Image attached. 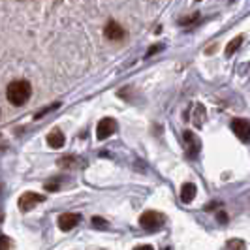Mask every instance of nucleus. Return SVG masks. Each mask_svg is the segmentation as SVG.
<instances>
[{
  "mask_svg": "<svg viewBox=\"0 0 250 250\" xmlns=\"http://www.w3.org/2000/svg\"><path fill=\"white\" fill-rule=\"evenodd\" d=\"M134 250H154L150 245H139V247H136Z\"/></svg>",
  "mask_w": 250,
  "mask_h": 250,
  "instance_id": "obj_18",
  "label": "nucleus"
},
{
  "mask_svg": "<svg viewBox=\"0 0 250 250\" xmlns=\"http://www.w3.org/2000/svg\"><path fill=\"white\" fill-rule=\"evenodd\" d=\"M162 49V45H158V47H152V49H149V53H147V57H150L152 53H156V51H160Z\"/></svg>",
  "mask_w": 250,
  "mask_h": 250,
  "instance_id": "obj_19",
  "label": "nucleus"
},
{
  "mask_svg": "<svg viewBox=\"0 0 250 250\" xmlns=\"http://www.w3.org/2000/svg\"><path fill=\"white\" fill-rule=\"evenodd\" d=\"M105 38L107 40H111V42H121L123 38H125V28L119 25V23H115V21H109L107 25H105Z\"/></svg>",
  "mask_w": 250,
  "mask_h": 250,
  "instance_id": "obj_7",
  "label": "nucleus"
},
{
  "mask_svg": "<svg viewBox=\"0 0 250 250\" xmlns=\"http://www.w3.org/2000/svg\"><path fill=\"white\" fill-rule=\"evenodd\" d=\"M226 247H228V250H247V243L243 239H229L226 243Z\"/></svg>",
  "mask_w": 250,
  "mask_h": 250,
  "instance_id": "obj_12",
  "label": "nucleus"
},
{
  "mask_svg": "<svg viewBox=\"0 0 250 250\" xmlns=\"http://www.w3.org/2000/svg\"><path fill=\"white\" fill-rule=\"evenodd\" d=\"M139 224L147 231H154V229H158L164 224V214L156 213V211H145L139 216Z\"/></svg>",
  "mask_w": 250,
  "mask_h": 250,
  "instance_id": "obj_2",
  "label": "nucleus"
},
{
  "mask_svg": "<svg viewBox=\"0 0 250 250\" xmlns=\"http://www.w3.org/2000/svg\"><path fill=\"white\" fill-rule=\"evenodd\" d=\"M40 201H43V196H40V194H34V192H26L23 194L21 198H19V209L21 211H30V209H34Z\"/></svg>",
  "mask_w": 250,
  "mask_h": 250,
  "instance_id": "obj_6",
  "label": "nucleus"
},
{
  "mask_svg": "<svg viewBox=\"0 0 250 250\" xmlns=\"http://www.w3.org/2000/svg\"><path fill=\"white\" fill-rule=\"evenodd\" d=\"M243 43V36H235L229 43H228V47H226V57H231L235 51L239 49V45Z\"/></svg>",
  "mask_w": 250,
  "mask_h": 250,
  "instance_id": "obj_11",
  "label": "nucleus"
},
{
  "mask_svg": "<svg viewBox=\"0 0 250 250\" xmlns=\"http://www.w3.org/2000/svg\"><path fill=\"white\" fill-rule=\"evenodd\" d=\"M92 226H96V228H107V222L102 220V218H92Z\"/></svg>",
  "mask_w": 250,
  "mask_h": 250,
  "instance_id": "obj_16",
  "label": "nucleus"
},
{
  "mask_svg": "<svg viewBox=\"0 0 250 250\" xmlns=\"http://www.w3.org/2000/svg\"><path fill=\"white\" fill-rule=\"evenodd\" d=\"M196 194H198V190H196V187L192 183H187V185H183V188H181V200L185 201V203L194 201Z\"/></svg>",
  "mask_w": 250,
  "mask_h": 250,
  "instance_id": "obj_10",
  "label": "nucleus"
},
{
  "mask_svg": "<svg viewBox=\"0 0 250 250\" xmlns=\"http://www.w3.org/2000/svg\"><path fill=\"white\" fill-rule=\"evenodd\" d=\"M231 130L243 143H250V121L247 119H233L231 121Z\"/></svg>",
  "mask_w": 250,
  "mask_h": 250,
  "instance_id": "obj_4",
  "label": "nucleus"
},
{
  "mask_svg": "<svg viewBox=\"0 0 250 250\" xmlns=\"http://www.w3.org/2000/svg\"><path fill=\"white\" fill-rule=\"evenodd\" d=\"M64 134L57 128V130H53L49 136H47V143H49V147H53V149H61V147H64Z\"/></svg>",
  "mask_w": 250,
  "mask_h": 250,
  "instance_id": "obj_9",
  "label": "nucleus"
},
{
  "mask_svg": "<svg viewBox=\"0 0 250 250\" xmlns=\"http://www.w3.org/2000/svg\"><path fill=\"white\" fill-rule=\"evenodd\" d=\"M10 239L8 237H0V250H10Z\"/></svg>",
  "mask_w": 250,
  "mask_h": 250,
  "instance_id": "obj_15",
  "label": "nucleus"
},
{
  "mask_svg": "<svg viewBox=\"0 0 250 250\" xmlns=\"http://www.w3.org/2000/svg\"><path fill=\"white\" fill-rule=\"evenodd\" d=\"M115 130H117V123L113 121V119H102L98 126H96V138L104 141V139H107L109 136L115 134Z\"/></svg>",
  "mask_w": 250,
  "mask_h": 250,
  "instance_id": "obj_5",
  "label": "nucleus"
},
{
  "mask_svg": "<svg viewBox=\"0 0 250 250\" xmlns=\"http://www.w3.org/2000/svg\"><path fill=\"white\" fill-rule=\"evenodd\" d=\"M196 119H194V125L198 126V128H200L201 126V121H203V119H205V109H203V107H201V105H196Z\"/></svg>",
  "mask_w": 250,
  "mask_h": 250,
  "instance_id": "obj_13",
  "label": "nucleus"
},
{
  "mask_svg": "<svg viewBox=\"0 0 250 250\" xmlns=\"http://www.w3.org/2000/svg\"><path fill=\"white\" fill-rule=\"evenodd\" d=\"M216 220L220 222V224H228V213H224V211H220V213H216Z\"/></svg>",
  "mask_w": 250,
  "mask_h": 250,
  "instance_id": "obj_14",
  "label": "nucleus"
},
{
  "mask_svg": "<svg viewBox=\"0 0 250 250\" xmlns=\"http://www.w3.org/2000/svg\"><path fill=\"white\" fill-rule=\"evenodd\" d=\"M79 214L75 213H64L59 216V228L62 229V231H70V229H74L75 226L79 224Z\"/></svg>",
  "mask_w": 250,
  "mask_h": 250,
  "instance_id": "obj_8",
  "label": "nucleus"
},
{
  "mask_svg": "<svg viewBox=\"0 0 250 250\" xmlns=\"http://www.w3.org/2000/svg\"><path fill=\"white\" fill-rule=\"evenodd\" d=\"M218 205H222V203H220V201H213V203H209V205H207L205 209H207V211H211V209H214V207H218Z\"/></svg>",
  "mask_w": 250,
  "mask_h": 250,
  "instance_id": "obj_17",
  "label": "nucleus"
},
{
  "mask_svg": "<svg viewBox=\"0 0 250 250\" xmlns=\"http://www.w3.org/2000/svg\"><path fill=\"white\" fill-rule=\"evenodd\" d=\"M183 139H185V149H187L188 158H190V160H196V158H198V154H200V150H201L200 138H198L194 132L187 130V132L183 134Z\"/></svg>",
  "mask_w": 250,
  "mask_h": 250,
  "instance_id": "obj_3",
  "label": "nucleus"
},
{
  "mask_svg": "<svg viewBox=\"0 0 250 250\" xmlns=\"http://www.w3.org/2000/svg\"><path fill=\"white\" fill-rule=\"evenodd\" d=\"M30 94H32V87H30L28 81H23V79L12 81L8 85V88H6V96H8L10 104H13V105H23V104H26L28 98H30Z\"/></svg>",
  "mask_w": 250,
  "mask_h": 250,
  "instance_id": "obj_1",
  "label": "nucleus"
}]
</instances>
